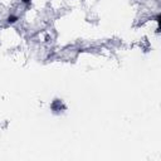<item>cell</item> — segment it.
<instances>
[{
  "label": "cell",
  "instance_id": "obj_1",
  "mask_svg": "<svg viewBox=\"0 0 161 161\" xmlns=\"http://www.w3.org/2000/svg\"><path fill=\"white\" fill-rule=\"evenodd\" d=\"M52 108H53V110H60V108H63L62 102H60L59 99H55L54 102L52 103Z\"/></svg>",
  "mask_w": 161,
  "mask_h": 161
},
{
  "label": "cell",
  "instance_id": "obj_2",
  "mask_svg": "<svg viewBox=\"0 0 161 161\" xmlns=\"http://www.w3.org/2000/svg\"><path fill=\"white\" fill-rule=\"evenodd\" d=\"M6 20H8V23H9V24H13V23H15L18 20V17H15V15H9Z\"/></svg>",
  "mask_w": 161,
  "mask_h": 161
},
{
  "label": "cell",
  "instance_id": "obj_3",
  "mask_svg": "<svg viewBox=\"0 0 161 161\" xmlns=\"http://www.w3.org/2000/svg\"><path fill=\"white\" fill-rule=\"evenodd\" d=\"M23 3H25V4H30V0H22Z\"/></svg>",
  "mask_w": 161,
  "mask_h": 161
}]
</instances>
